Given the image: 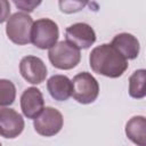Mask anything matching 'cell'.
I'll return each mask as SVG.
<instances>
[{
    "label": "cell",
    "instance_id": "cell-15",
    "mask_svg": "<svg viewBox=\"0 0 146 146\" xmlns=\"http://www.w3.org/2000/svg\"><path fill=\"white\" fill-rule=\"evenodd\" d=\"M16 87L7 79H0V107L9 106L15 102Z\"/></svg>",
    "mask_w": 146,
    "mask_h": 146
},
{
    "label": "cell",
    "instance_id": "cell-17",
    "mask_svg": "<svg viewBox=\"0 0 146 146\" xmlns=\"http://www.w3.org/2000/svg\"><path fill=\"white\" fill-rule=\"evenodd\" d=\"M13 1L18 9L25 13H32L42 2V0H13Z\"/></svg>",
    "mask_w": 146,
    "mask_h": 146
},
{
    "label": "cell",
    "instance_id": "cell-8",
    "mask_svg": "<svg viewBox=\"0 0 146 146\" xmlns=\"http://www.w3.org/2000/svg\"><path fill=\"white\" fill-rule=\"evenodd\" d=\"M19 72L24 80L31 84H40L46 80L47 66L36 56H25L19 63Z\"/></svg>",
    "mask_w": 146,
    "mask_h": 146
},
{
    "label": "cell",
    "instance_id": "cell-16",
    "mask_svg": "<svg viewBox=\"0 0 146 146\" xmlns=\"http://www.w3.org/2000/svg\"><path fill=\"white\" fill-rule=\"evenodd\" d=\"M89 0H58V6L62 13L64 14H74L82 10Z\"/></svg>",
    "mask_w": 146,
    "mask_h": 146
},
{
    "label": "cell",
    "instance_id": "cell-4",
    "mask_svg": "<svg viewBox=\"0 0 146 146\" xmlns=\"http://www.w3.org/2000/svg\"><path fill=\"white\" fill-rule=\"evenodd\" d=\"M99 94L98 81L88 72L76 74L72 80V96L80 104L94 103Z\"/></svg>",
    "mask_w": 146,
    "mask_h": 146
},
{
    "label": "cell",
    "instance_id": "cell-11",
    "mask_svg": "<svg viewBox=\"0 0 146 146\" xmlns=\"http://www.w3.org/2000/svg\"><path fill=\"white\" fill-rule=\"evenodd\" d=\"M111 44L125 58L135 59L139 55L140 46L138 39L130 33H119L116 34Z\"/></svg>",
    "mask_w": 146,
    "mask_h": 146
},
{
    "label": "cell",
    "instance_id": "cell-1",
    "mask_svg": "<svg viewBox=\"0 0 146 146\" xmlns=\"http://www.w3.org/2000/svg\"><path fill=\"white\" fill-rule=\"evenodd\" d=\"M89 64L95 73L112 79L120 78L128 68V59L110 43L94 48L89 56Z\"/></svg>",
    "mask_w": 146,
    "mask_h": 146
},
{
    "label": "cell",
    "instance_id": "cell-9",
    "mask_svg": "<svg viewBox=\"0 0 146 146\" xmlns=\"http://www.w3.org/2000/svg\"><path fill=\"white\" fill-rule=\"evenodd\" d=\"M66 41L79 49H88L96 41L95 30L87 23H75L65 30Z\"/></svg>",
    "mask_w": 146,
    "mask_h": 146
},
{
    "label": "cell",
    "instance_id": "cell-10",
    "mask_svg": "<svg viewBox=\"0 0 146 146\" xmlns=\"http://www.w3.org/2000/svg\"><path fill=\"white\" fill-rule=\"evenodd\" d=\"M43 107V95L38 88L30 87L23 91L21 96V108L27 119H35Z\"/></svg>",
    "mask_w": 146,
    "mask_h": 146
},
{
    "label": "cell",
    "instance_id": "cell-19",
    "mask_svg": "<svg viewBox=\"0 0 146 146\" xmlns=\"http://www.w3.org/2000/svg\"><path fill=\"white\" fill-rule=\"evenodd\" d=\"M0 145H1V143H0Z\"/></svg>",
    "mask_w": 146,
    "mask_h": 146
},
{
    "label": "cell",
    "instance_id": "cell-18",
    "mask_svg": "<svg viewBox=\"0 0 146 146\" xmlns=\"http://www.w3.org/2000/svg\"><path fill=\"white\" fill-rule=\"evenodd\" d=\"M10 15L9 0H0V24L6 22Z\"/></svg>",
    "mask_w": 146,
    "mask_h": 146
},
{
    "label": "cell",
    "instance_id": "cell-14",
    "mask_svg": "<svg viewBox=\"0 0 146 146\" xmlns=\"http://www.w3.org/2000/svg\"><path fill=\"white\" fill-rule=\"evenodd\" d=\"M146 71L144 68L135 71L129 78V95L132 98L141 99L146 96Z\"/></svg>",
    "mask_w": 146,
    "mask_h": 146
},
{
    "label": "cell",
    "instance_id": "cell-7",
    "mask_svg": "<svg viewBox=\"0 0 146 146\" xmlns=\"http://www.w3.org/2000/svg\"><path fill=\"white\" fill-rule=\"evenodd\" d=\"M25 127L23 116L13 108L0 107V136L7 139L18 137Z\"/></svg>",
    "mask_w": 146,
    "mask_h": 146
},
{
    "label": "cell",
    "instance_id": "cell-3",
    "mask_svg": "<svg viewBox=\"0 0 146 146\" xmlns=\"http://www.w3.org/2000/svg\"><path fill=\"white\" fill-rule=\"evenodd\" d=\"M48 57L51 65L59 70H71L81 60L80 49L68 41L56 42L49 48Z\"/></svg>",
    "mask_w": 146,
    "mask_h": 146
},
{
    "label": "cell",
    "instance_id": "cell-6",
    "mask_svg": "<svg viewBox=\"0 0 146 146\" xmlns=\"http://www.w3.org/2000/svg\"><path fill=\"white\" fill-rule=\"evenodd\" d=\"M34 130L43 137H51L57 135L64 124L62 113L54 107H43L40 114L33 119Z\"/></svg>",
    "mask_w": 146,
    "mask_h": 146
},
{
    "label": "cell",
    "instance_id": "cell-2",
    "mask_svg": "<svg viewBox=\"0 0 146 146\" xmlns=\"http://www.w3.org/2000/svg\"><path fill=\"white\" fill-rule=\"evenodd\" d=\"M33 25L32 17L25 11H17L7 19L6 33L8 39L18 46L31 42V30Z\"/></svg>",
    "mask_w": 146,
    "mask_h": 146
},
{
    "label": "cell",
    "instance_id": "cell-5",
    "mask_svg": "<svg viewBox=\"0 0 146 146\" xmlns=\"http://www.w3.org/2000/svg\"><path fill=\"white\" fill-rule=\"evenodd\" d=\"M58 25L49 18H40L33 22L31 42L39 49H49L58 40Z\"/></svg>",
    "mask_w": 146,
    "mask_h": 146
},
{
    "label": "cell",
    "instance_id": "cell-12",
    "mask_svg": "<svg viewBox=\"0 0 146 146\" xmlns=\"http://www.w3.org/2000/svg\"><path fill=\"white\" fill-rule=\"evenodd\" d=\"M47 89L55 100L65 102L72 96V80L62 74L52 75L47 81Z\"/></svg>",
    "mask_w": 146,
    "mask_h": 146
},
{
    "label": "cell",
    "instance_id": "cell-13",
    "mask_svg": "<svg viewBox=\"0 0 146 146\" xmlns=\"http://www.w3.org/2000/svg\"><path fill=\"white\" fill-rule=\"evenodd\" d=\"M125 135L139 146L146 145V119L143 115L131 117L125 124Z\"/></svg>",
    "mask_w": 146,
    "mask_h": 146
}]
</instances>
